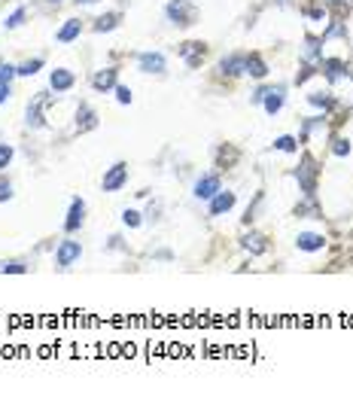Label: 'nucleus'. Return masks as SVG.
Wrapping results in <instances>:
<instances>
[{"mask_svg": "<svg viewBox=\"0 0 353 396\" xmlns=\"http://www.w3.org/2000/svg\"><path fill=\"white\" fill-rule=\"evenodd\" d=\"M122 223L131 226V229H137V226H140V214H137V210H122Z\"/></svg>", "mask_w": 353, "mask_h": 396, "instance_id": "nucleus-26", "label": "nucleus"}, {"mask_svg": "<svg viewBox=\"0 0 353 396\" xmlns=\"http://www.w3.org/2000/svg\"><path fill=\"white\" fill-rule=\"evenodd\" d=\"M216 192H219V177L216 174H204V177L195 180V198L198 201H210Z\"/></svg>", "mask_w": 353, "mask_h": 396, "instance_id": "nucleus-4", "label": "nucleus"}, {"mask_svg": "<svg viewBox=\"0 0 353 396\" xmlns=\"http://www.w3.org/2000/svg\"><path fill=\"white\" fill-rule=\"evenodd\" d=\"M320 52H323V49H320V43H317V40H308V43H305V58H308V61L320 58Z\"/></svg>", "mask_w": 353, "mask_h": 396, "instance_id": "nucleus-24", "label": "nucleus"}, {"mask_svg": "<svg viewBox=\"0 0 353 396\" xmlns=\"http://www.w3.org/2000/svg\"><path fill=\"white\" fill-rule=\"evenodd\" d=\"M125 183H128V168L119 162V165H113V168L104 174V180H101V189H104V192H119Z\"/></svg>", "mask_w": 353, "mask_h": 396, "instance_id": "nucleus-3", "label": "nucleus"}, {"mask_svg": "<svg viewBox=\"0 0 353 396\" xmlns=\"http://www.w3.org/2000/svg\"><path fill=\"white\" fill-rule=\"evenodd\" d=\"M165 12H168V18H171L174 24H192V21H195L192 0H171V3L165 6Z\"/></svg>", "mask_w": 353, "mask_h": 396, "instance_id": "nucleus-2", "label": "nucleus"}, {"mask_svg": "<svg viewBox=\"0 0 353 396\" xmlns=\"http://www.w3.org/2000/svg\"><path fill=\"white\" fill-rule=\"evenodd\" d=\"M79 31H82V24H79L76 18H67V24L58 31V43H70V40H76Z\"/></svg>", "mask_w": 353, "mask_h": 396, "instance_id": "nucleus-14", "label": "nucleus"}, {"mask_svg": "<svg viewBox=\"0 0 353 396\" xmlns=\"http://www.w3.org/2000/svg\"><path fill=\"white\" fill-rule=\"evenodd\" d=\"M55 3H58V0H55Z\"/></svg>", "mask_w": 353, "mask_h": 396, "instance_id": "nucleus-35", "label": "nucleus"}, {"mask_svg": "<svg viewBox=\"0 0 353 396\" xmlns=\"http://www.w3.org/2000/svg\"><path fill=\"white\" fill-rule=\"evenodd\" d=\"M308 101H311L314 107H323V110H326V107H332V98H329V92H311V95H308Z\"/></svg>", "mask_w": 353, "mask_h": 396, "instance_id": "nucleus-23", "label": "nucleus"}, {"mask_svg": "<svg viewBox=\"0 0 353 396\" xmlns=\"http://www.w3.org/2000/svg\"><path fill=\"white\" fill-rule=\"evenodd\" d=\"M12 76H18V73H15V67L0 61V82H12Z\"/></svg>", "mask_w": 353, "mask_h": 396, "instance_id": "nucleus-28", "label": "nucleus"}, {"mask_svg": "<svg viewBox=\"0 0 353 396\" xmlns=\"http://www.w3.org/2000/svg\"><path fill=\"white\" fill-rule=\"evenodd\" d=\"M40 104H43V101H34V104L27 107V125H30V128H40V125H43V110H40Z\"/></svg>", "mask_w": 353, "mask_h": 396, "instance_id": "nucleus-17", "label": "nucleus"}, {"mask_svg": "<svg viewBox=\"0 0 353 396\" xmlns=\"http://www.w3.org/2000/svg\"><path fill=\"white\" fill-rule=\"evenodd\" d=\"M79 256H82L79 241H70V238H67V241H61V244H58V250H55V265L64 271V268H70Z\"/></svg>", "mask_w": 353, "mask_h": 396, "instance_id": "nucleus-1", "label": "nucleus"}, {"mask_svg": "<svg viewBox=\"0 0 353 396\" xmlns=\"http://www.w3.org/2000/svg\"><path fill=\"white\" fill-rule=\"evenodd\" d=\"M9 95H12L9 82H0V104H6V101H9Z\"/></svg>", "mask_w": 353, "mask_h": 396, "instance_id": "nucleus-32", "label": "nucleus"}, {"mask_svg": "<svg viewBox=\"0 0 353 396\" xmlns=\"http://www.w3.org/2000/svg\"><path fill=\"white\" fill-rule=\"evenodd\" d=\"M244 67H247V58H244V55H229V58H222V61H219V70H222V73H229V76L244 73Z\"/></svg>", "mask_w": 353, "mask_h": 396, "instance_id": "nucleus-11", "label": "nucleus"}, {"mask_svg": "<svg viewBox=\"0 0 353 396\" xmlns=\"http://www.w3.org/2000/svg\"><path fill=\"white\" fill-rule=\"evenodd\" d=\"M91 85H94L98 92L113 88V85H116V70H110V67H107V70H98V73L91 76Z\"/></svg>", "mask_w": 353, "mask_h": 396, "instance_id": "nucleus-12", "label": "nucleus"}, {"mask_svg": "<svg viewBox=\"0 0 353 396\" xmlns=\"http://www.w3.org/2000/svg\"><path fill=\"white\" fill-rule=\"evenodd\" d=\"M244 73H250V76H256V79H262V76L268 73V64H265L262 58H256V55H250V58H247V67H244Z\"/></svg>", "mask_w": 353, "mask_h": 396, "instance_id": "nucleus-15", "label": "nucleus"}, {"mask_svg": "<svg viewBox=\"0 0 353 396\" xmlns=\"http://www.w3.org/2000/svg\"><path fill=\"white\" fill-rule=\"evenodd\" d=\"M232 207H235V192H229V189H226V192L219 189V192L210 198V217H222V214H229Z\"/></svg>", "mask_w": 353, "mask_h": 396, "instance_id": "nucleus-7", "label": "nucleus"}, {"mask_svg": "<svg viewBox=\"0 0 353 396\" xmlns=\"http://www.w3.org/2000/svg\"><path fill=\"white\" fill-rule=\"evenodd\" d=\"M9 198H12V186L0 180V201H9Z\"/></svg>", "mask_w": 353, "mask_h": 396, "instance_id": "nucleus-31", "label": "nucleus"}, {"mask_svg": "<svg viewBox=\"0 0 353 396\" xmlns=\"http://www.w3.org/2000/svg\"><path fill=\"white\" fill-rule=\"evenodd\" d=\"M76 125L85 131V128H94L98 125V116H94V110L91 107H79V113H76Z\"/></svg>", "mask_w": 353, "mask_h": 396, "instance_id": "nucleus-16", "label": "nucleus"}, {"mask_svg": "<svg viewBox=\"0 0 353 396\" xmlns=\"http://www.w3.org/2000/svg\"><path fill=\"white\" fill-rule=\"evenodd\" d=\"M82 217H85V204L76 198V201L70 204V214H67V220H64V229H67V232H76V229L82 226Z\"/></svg>", "mask_w": 353, "mask_h": 396, "instance_id": "nucleus-10", "label": "nucleus"}, {"mask_svg": "<svg viewBox=\"0 0 353 396\" xmlns=\"http://www.w3.org/2000/svg\"><path fill=\"white\" fill-rule=\"evenodd\" d=\"M73 73L70 70H64V67H58V70H52V76H49V85H52V92L58 95V92H67L70 85H73Z\"/></svg>", "mask_w": 353, "mask_h": 396, "instance_id": "nucleus-9", "label": "nucleus"}, {"mask_svg": "<svg viewBox=\"0 0 353 396\" xmlns=\"http://www.w3.org/2000/svg\"><path fill=\"white\" fill-rule=\"evenodd\" d=\"M332 153H335V156H347V153H350V143H347V140H335Z\"/></svg>", "mask_w": 353, "mask_h": 396, "instance_id": "nucleus-30", "label": "nucleus"}, {"mask_svg": "<svg viewBox=\"0 0 353 396\" xmlns=\"http://www.w3.org/2000/svg\"><path fill=\"white\" fill-rule=\"evenodd\" d=\"M335 3H353V0H335Z\"/></svg>", "mask_w": 353, "mask_h": 396, "instance_id": "nucleus-34", "label": "nucleus"}, {"mask_svg": "<svg viewBox=\"0 0 353 396\" xmlns=\"http://www.w3.org/2000/svg\"><path fill=\"white\" fill-rule=\"evenodd\" d=\"M244 247H247L250 253H265V238H262V235H247V238H244Z\"/></svg>", "mask_w": 353, "mask_h": 396, "instance_id": "nucleus-20", "label": "nucleus"}, {"mask_svg": "<svg viewBox=\"0 0 353 396\" xmlns=\"http://www.w3.org/2000/svg\"><path fill=\"white\" fill-rule=\"evenodd\" d=\"M296 177H299V183H302V189L308 192V195H314V168H311V162H305L299 171H296Z\"/></svg>", "mask_w": 353, "mask_h": 396, "instance_id": "nucleus-13", "label": "nucleus"}, {"mask_svg": "<svg viewBox=\"0 0 353 396\" xmlns=\"http://www.w3.org/2000/svg\"><path fill=\"white\" fill-rule=\"evenodd\" d=\"M137 67H140L143 73H165L168 61H165L162 52H143V55L137 58Z\"/></svg>", "mask_w": 353, "mask_h": 396, "instance_id": "nucleus-5", "label": "nucleus"}, {"mask_svg": "<svg viewBox=\"0 0 353 396\" xmlns=\"http://www.w3.org/2000/svg\"><path fill=\"white\" fill-rule=\"evenodd\" d=\"M116 24H119V15H116V12H110V15H101V18H98L94 31H113Z\"/></svg>", "mask_w": 353, "mask_h": 396, "instance_id": "nucleus-22", "label": "nucleus"}, {"mask_svg": "<svg viewBox=\"0 0 353 396\" xmlns=\"http://www.w3.org/2000/svg\"><path fill=\"white\" fill-rule=\"evenodd\" d=\"M27 268H24V262H18V259H3L0 262V275H24Z\"/></svg>", "mask_w": 353, "mask_h": 396, "instance_id": "nucleus-19", "label": "nucleus"}, {"mask_svg": "<svg viewBox=\"0 0 353 396\" xmlns=\"http://www.w3.org/2000/svg\"><path fill=\"white\" fill-rule=\"evenodd\" d=\"M40 67H43V58H34V61H24L21 67H15V73H18V76H34Z\"/></svg>", "mask_w": 353, "mask_h": 396, "instance_id": "nucleus-21", "label": "nucleus"}, {"mask_svg": "<svg viewBox=\"0 0 353 396\" xmlns=\"http://www.w3.org/2000/svg\"><path fill=\"white\" fill-rule=\"evenodd\" d=\"M76 3H94V0H76Z\"/></svg>", "mask_w": 353, "mask_h": 396, "instance_id": "nucleus-33", "label": "nucleus"}, {"mask_svg": "<svg viewBox=\"0 0 353 396\" xmlns=\"http://www.w3.org/2000/svg\"><path fill=\"white\" fill-rule=\"evenodd\" d=\"M21 21H24V9H15V12H12V15H9L3 24H6V31H12V27H18Z\"/></svg>", "mask_w": 353, "mask_h": 396, "instance_id": "nucleus-25", "label": "nucleus"}, {"mask_svg": "<svg viewBox=\"0 0 353 396\" xmlns=\"http://www.w3.org/2000/svg\"><path fill=\"white\" fill-rule=\"evenodd\" d=\"M283 98H286V88H283V85L265 88V95H262V107H265V113H268V116L280 113V107H283Z\"/></svg>", "mask_w": 353, "mask_h": 396, "instance_id": "nucleus-6", "label": "nucleus"}, {"mask_svg": "<svg viewBox=\"0 0 353 396\" xmlns=\"http://www.w3.org/2000/svg\"><path fill=\"white\" fill-rule=\"evenodd\" d=\"M323 244H326V238L317 235V232H302V235L296 238V247H299V250H308V253L323 250Z\"/></svg>", "mask_w": 353, "mask_h": 396, "instance_id": "nucleus-8", "label": "nucleus"}, {"mask_svg": "<svg viewBox=\"0 0 353 396\" xmlns=\"http://www.w3.org/2000/svg\"><path fill=\"white\" fill-rule=\"evenodd\" d=\"M116 101L119 104H131V88L128 85H116Z\"/></svg>", "mask_w": 353, "mask_h": 396, "instance_id": "nucleus-29", "label": "nucleus"}, {"mask_svg": "<svg viewBox=\"0 0 353 396\" xmlns=\"http://www.w3.org/2000/svg\"><path fill=\"white\" fill-rule=\"evenodd\" d=\"M9 162H12V146H9V143H0V171H3Z\"/></svg>", "mask_w": 353, "mask_h": 396, "instance_id": "nucleus-27", "label": "nucleus"}, {"mask_svg": "<svg viewBox=\"0 0 353 396\" xmlns=\"http://www.w3.org/2000/svg\"><path fill=\"white\" fill-rule=\"evenodd\" d=\"M274 149H280V153H299V140L290 137V134H283V137L274 140Z\"/></svg>", "mask_w": 353, "mask_h": 396, "instance_id": "nucleus-18", "label": "nucleus"}]
</instances>
